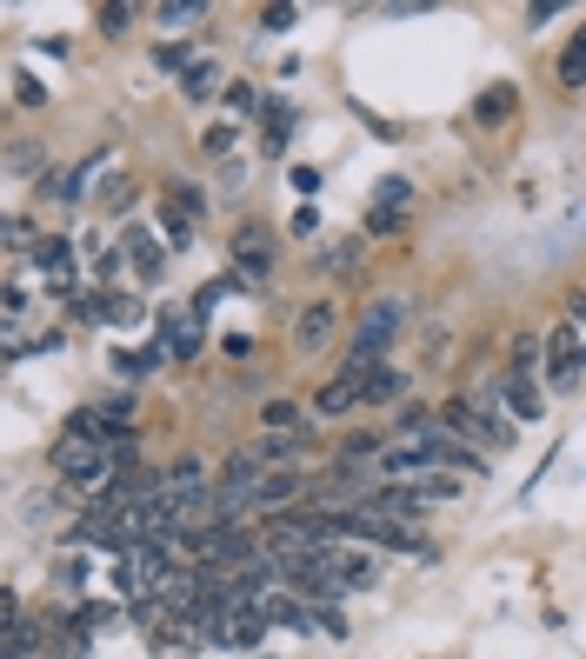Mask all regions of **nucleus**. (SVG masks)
I'll return each mask as SVG.
<instances>
[{
    "label": "nucleus",
    "mask_w": 586,
    "mask_h": 659,
    "mask_svg": "<svg viewBox=\"0 0 586 659\" xmlns=\"http://www.w3.org/2000/svg\"><path fill=\"white\" fill-rule=\"evenodd\" d=\"M400 320H407V300H400V293H380V300L360 313V327H354V347H347V373H374V367H387V347H394Z\"/></svg>",
    "instance_id": "obj_1"
},
{
    "label": "nucleus",
    "mask_w": 586,
    "mask_h": 659,
    "mask_svg": "<svg viewBox=\"0 0 586 659\" xmlns=\"http://www.w3.org/2000/svg\"><path fill=\"white\" fill-rule=\"evenodd\" d=\"M440 420L460 433V440H480V447H514V413H500L494 407V393H460V400H447L440 407Z\"/></svg>",
    "instance_id": "obj_2"
},
{
    "label": "nucleus",
    "mask_w": 586,
    "mask_h": 659,
    "mask_svg": "<svg viewBox=\"0 0 586 659\" xmlns=\"http://www.w3.org/2000/svg\"><path fill=\"white\" fill-rule=\"evenodd\" d=\"M160 347H167L173 360H200V353H207V320H200L193 307H167V313H160Z\"/></svg>",
    "instance_id": "obj_3"
},
{
    "label": "nucleus",
    "mask_w": 586,
    "mask_h": 659,
    "mask_svg": "<svg viewBox=\"0 0 586 659\" xmlns=\"http://www.w3.org/2000/svg\"><path fill=\"white\" fill-rule=\"evenodd\" d=\"M294 500H307V473H300V467H274V473L260 480V493H254V507H260L267 520H280Z\"/></svg>",
    "instance_id": "obj_4"
},
{
    "label": "nucleus",
    "mask_w": 586,
    "mask_h": 659,
    "mask_svg": "<svg viewBox=\"0 0 586 659\" xmlns=\"http://www.w3.org/2000/svg\"><path fill=\"white\" fill-rule=\"evenodd\" d=\"M360 513H374V520H387V527H407V520L420 513V487H367V493H360Z\"/></svg>",
    "instance_id": "obj_5"
},
{
    "label": "nucleus",
    "mask_w": 586,
    "mask_h": 659,
    "mask_svg": "<svg viewBox=\"0 0 586 659\" xmlns=\"http://www.w3.org/2000/svg\"><path fill=\"white\" fill-rule=\"evenodd\" d=\"M274 253H280V247L267 240V227H254V220H247V227L234 233V273L260 280V273H274Z\"/></svg>",
    "instance_id": "obj_6"
},
{
    "label": "nucleus",
    "mask_w": 586,
    "mask_h": 659,
    "mask_svg": "<svg viewBox=\"0 0 586 659\" xmlns=\"http://www.w3.org/2000/svg\"><path fill=\"white\" fill-rule=\"evenodd\" d=\"M360 400H367V380H360V373H340V380H327V387L314 393V420H347Z\"/></svg>",
    "instance_id": "obj_7"
},
{
    "label": "nucleus",
    "mask_w": 586,
    "mask_h": 659,
    "mask_svg": "<svg viewBox=\"0 0 586 659\" xmlns=\"http://www.w3.org/2000/svg\"><path fill=\"white\" fill-rule=\"evenodd\" d=\"M334 327H340L334 300H314V307H300V320H294V347H300V353H320V347L334 340Z\"/></svg>",
    "instance_id": "obj_8"
},
{
    "label": "nucleus",
    "mask_w": 586,
    "mask_h": 659,
    "mask_svg": "<svg viewBox=\"0 0 586 659\" xmlns=\"http://www.w3.org/2000/svg\"><path fill=\"white\" fill-rule=\"evenodd\" d=\"M254 447H260L267 473H274V467H307V460L320 453V447H314V427H307V433H267V440H254Z\"/></svg>",
    "instance_id": "obj_9"
},
{
    "label": "nucleus",
    "mask_w": 586,
    "mask_h": 659,
    "mask_svg": "<svg viewBox=\"0 0 586 659\" xmlns=\"http://www.w3.org/2000/svg\"><path fill=\"white\" fill-rule=\"evenodd\" d=\"M33 260H40V273H47V293H73V247H67L60 233H47V240L33 247Z\"/></svg>",
    "instance_id": "obj_10"
},
{
    "label": "nucleus",
    "mask_w": 586,
    "mask_h": 659,
    "mask_svg": "<svg viewBox=\"0 0 586 659\" xmlns=\"http://www.w3.org/2000/svg\"><path fill=\"white\" fill-rule=\"evenodd\" d=\"M514 107H520V87H514V80H494V87L474 100V127H500Z\"/></svg>",
    "instance_id": "obj_11"
},
{
    "label": "nucleus",
    "mask_w": 586,
    "mask_h": 659,
    "mask_svg": "<svg viewBox=\"0 0 586 659\" xmlns=\"http://www.w3.org/2000/svg\"><path fill=\"white\" fill-rule=\"evenodd\" d=\"M120 247H127V260L140 267V280H160V273H167V247H153V233L133 227V233H120Z\"/></svg>",
    "instance_id": "obj_12"
},
{
    "label": "nucleus",
    "mask_w": 586,
    "mask_h": 659,
    "mask_svg": "<svg viewBox=\"0 0 586 659\" xmlns=\"http://www.w3.org/2000/svg\"><path fill=\"white\" fill-rule=\"evenodd\" d=\"M500 393H507V413H514V420H540V413H547V393L534 387V373H514Z\"/></svg>",
    "instance_id": "obj_13"
},
{
    "label": "nucleus",
    "mask_w": 586,
    "mask_h": 659,
    "mask_svg": "<svg viewBox=\"0 0 586 659\" xmlns=\"http://www.w3.org/2000/svg\"><path fill=\"white\" fill-rule=\"evenodd\" d=\"M260 613H267V627H287V633H314V607H300V600H287V593H274Z\"/></svg>",
    "instance_id": "obj_14"
},
{
    "label": "nucleus",
    "mask_w": 586,
    "mask_h": 659,
    "mask_svg": "<svg viewBox=\"0 0 586 659\" xmlns=\"http://www.w3.org/2000/svg\"><path fill=\"white\" fill-rule=\"evenodd\" d=\"M407 200H414V187H407L400 173H387V180L374 187V213H380V220H407Z\"/></svg>",
    "instance_id": "obj_15"
},
{
    "label": "nucleus",
    "mask_w": 586,
    "mask_h": 659,
    "mask_svg": "<svg viewBox=\"0 0 586 659\" xmlns=\"http://www.w3.org/2000/svg\"><path fill=\"white\" fill-rule=\"evenodd\" d=\"M220 87H227V80H220L213 60H193V67L180 73V93H187V100H207V93H220Z\"/></svg>",
    "instance_id": "obj_16"
},
{
    "label": "nucleus",
    "mask_w": 586,
    "mask_h": 659,
    "mask_svg": "<svg viewBox=\"0 0 586 659\" xmlns=\"http://www.w3.org/2000/svg\"><path fill=\"white\" fill-rule=\"evenodd\" d=\"M167 207H173V213H187V220H193V227H200V220H207V193H200V187H193V180H173V187H167Z\"/></svg>",
    "instance_id": "obj_17"
},
{
    "label": "nucleus",
    "mask_w": 586,
    "mask_h": 659,
    "mask_svg": "<svg viewBox=\"0 0 586 659\" xmlns=\"http://www.w3.org/2000/svg\"><path fill=\"white\" fill-rule=\"evenodd\" d=\"M560 87H586V20H580V33L567 40V53H560Z\"/></svg>",
    "instance_id": "obj_18"
},
{
    "label": "nucleus",
    "mask_w": 586,
    "mask_h": 659,
    "mask_svg": "<svg viewBox=\"0 0 586 659\" xmlns=\"http://www.w3.org/2000/svg\"><path fill=\"white\" fill-rule=\"evenodd\" d=\"M334 580H340V587H374L380 567H374V560H354V553H334Z\"/></svg>",
    "instance_id": "obj_19"
},
{
    "label": "nucleus",
    "mask_w": 586,
    "mask_h": 659,
    "mask_svg": "<svg viewBox=\"0 0 586 659\" xmlns=\"http://www.w3.org/2000/svg\"><path fill=\"white\" fill-rule=\"evenodd\" d=\"M367 380V400H400L407 393V373H394V367H374V373H360Z\"/></svg>",
    "instance_id": "obj_20"
},
{
    "label": "nucleus",
    "mask_w": 586,
    "mask_h": 659,
    "mask_svg": "<svg viewBox=\"0 0 586 659\" xmlns=\"http://www.w3.org/2000/svg\"><path fill=\"white\" fill-rule=\"evenodd\" d=\"M267 427H274V433H307L300 400H267Z\"/></svg>",
    "instance_id": "obj_21"
},
{
    "label": "nucleus",
    "mask_w": 586,
    "mask_h": 659,
    "mask_svg": "<svg viewBox=\"0 0 586 659\" xmlns=\"http://www.w3.org/2000/svg\"><path fill=\"white\" fill-rule=\"evenodd\" d=\"M200 13H207V0H160V7H153L160 27H187V20H200Z\"/></svg>",
    "instance_id": "obj_22"
},
{
    "label": "nucleus",
    "mask_w": 586,
    "mask_h": 659,
    "mask_svg": "<svg viewBox=\"0 0 586 659\" xmlns=\"http://www.w3.org/2000/svg\"><path fill=\"white\" fill-rule=\"evenodd\" d=\"M360 247H367V240H340V247H327V253H320V273H354V267H360Z\"/></svg>",
    "instance_id": "obj_23"
},
{
    "label": "nucleus",
    "mask_w": 586,
    "mask_h": 659,
    "mask_svg": "<svg viewBox=\"0 0 586 659\" xmlns=\"http://www.w3.org/2000/svg\"><path fill=\"white\" fill-rule=\"evenodd\" d=\"M120 260H127V247H100V233L87 240V267H93V280H107V273H120Z\"/></svg>",
    "instance_id": "obj_24"
},
{
    "label": "nucleus",
    "mask_w": 586,
    "mask_h": 659,
    "mask_svg": "<svg viewBox=\"0 0 586 659\" xmlns=\"http://www.w3.org/2000/svg\"><path fill=\"white\" fill-rule=\"evenodd\" d=\"M540 360H547V340H540V333H520V340H514V373H534Z\"/></svg>",
    "instance_id": "obj_25"
},
{
    "label": "nucleus",
    "mask_w": 586,
    "mask_h": 659,
    "mask_svg": "<svg viewBox=\"0 0 586 659\" xmlns=\"http://www.w3.org/2000/svg\"><path fill=\"white\" fill-rule=\"evenodd\" d=\"M133 200H140V193H133V180H127V173H113V180H107V193H100V207H107V213H127Z\"/></svg>",
    "instance_id": "obj_26"
},
{
    "label": "nucleus",
    "mask_w": 586,
    "mask_h": 659,
    "mask_svg": "<svg viewBox=\"0 0 586 659\" xmlns=\"http://www.w3.org/2000/svg\"><path fill=\"white\" fill-rule=\"evenodd\" d=\"M234 133H240V127H234V120H213V127H207V133H200V147H207V153H213V160H220V153H234Z\"/></svg>",
    "instance_id": "obj_27"
},
{
    "label": "nucleus",
    "mask_w": 586,
    "mask_h": 659,
    "mask_svg": "<svg viewBox=\"0 0 586 659\" xmlns=\"http://www.w3.org/2000/svg\"><path fill=\"white\" fill-rule=\"evenodd\" d=\"M127 27H133V7H120V0H113V7H100V33H107V40H120Z\"/></svg>",
    "instance_id": "obj_28"
},
{
    "label": "nucleus",
    "mask_w": 586,
    "mask_h": 659,
    "mask_svg": "<svg viewBox=\"0 0 586 659\" xmlns=\"http://www.w3.org/2000/svg\"><path fill=\"white\" fill-rule=\"evenodd\" d=\"M160 227L173 233V247H193V220H187V213H173L167 200H160Z\"/></svg>",
    "instance_id": "obj_29"
},
{
    "label": "nucleus",
    "mask_w": 586,
    "mask_h": 659,
    "mask_svg": "<svg viewBox=\"0 0 586 659\" xmlns=\"http://www.w3.org/2000/svg\"><path fill=\"white\" fill-rule=\"evenodd\" d=\"M227 107H234V113H260V93H254L247 80H227Z\"/></svg>",
    "instance_id": "obj_30"
},
{
    "label": "nucleus",
    "mask_w": 586,
    "mask_h": 659,
    "mask_svg": "<svg viewBox=\"0 0 586 659\" xmlns=\"http://www.w3.org/2000/svg\"><path fill=\"white\" fill-rule=\"evenodd\" d=\"M7 247H13V253H20V247H40V240H33V220H27V213H7Z\"/></svg>",
    "instance_id": "obj_31"
},
{
    "label": "nucleus",
    "mask_w": 586,
    "mask_h": 659,
    "mask_svg": "<svg viewBox=\"0 0 586 659\" xmlns=\"http://www.w3.org/2000/svg\"><path fill=\"white\" fill-rule=\"evenodd\" d=\"M454 493H460L454 473H427V480H420V500H454Z\"/></svg>",
    "instance_id": "obj_32"
},
{
    "label": "nucleus",
    "mask_w": 586,
    "mask_h": 659,
    "mask_svg": "<svg viewBox=\"0 0 586 659\" xmlns=\"http://www.w3.org/2000/svg\"><path fill=\"white\" fill-rule=\"evenodd\" d=\"M80 627H87V633H107V627H113V607L87 600V607H80Z\"/></svg>",
    "instance_id": "obj_33"
},
{
    "label": "nucleus",
    "mask_w": 586,
    "mask_h": 659,
    "mask_svg": "<svg viewBox=\"0 0 586 659\" xmlns=\"http://www.w3.org/2000/svg\"><path fill=\"white\" fill-rule=\"evenodd\" d=\"M294 20H300V7H267V13H260V27H267V33H287Z\"/></svg>",
    "instance_id": "obj_34"
},
{
    "label": "nucleus",
    "mask_w": 586,
    "mask_h": 659,
    "mask_svg": "<svg viewBox=\"0 0 586 659\" xmlns=\"http://www.w3.org/2000/svg\"><path fill=\"white\" fill-rule=\"evenodd\" d=\"M140 313H147V307H140V300H127V293H113V327H133V320H140Z\"/></svg>",
    "instance_id": "obj_35"
},
{
    "label": "nucleus",
    "mask_w": 586,
    "mask_h": 659,
    "mask_svg": "<svg viewBox=\"0 0 586 659\" xmlns=\"http://www.w3.org/2000/svg\"><path fill=\"white\" fill-rule=\"evenodd\" d=\"M220 353H227V360H247V353H254V340H247V333H227V340H220Z\"/></svg>",
    "instance_id": "obj_36"
}]
</instances>
